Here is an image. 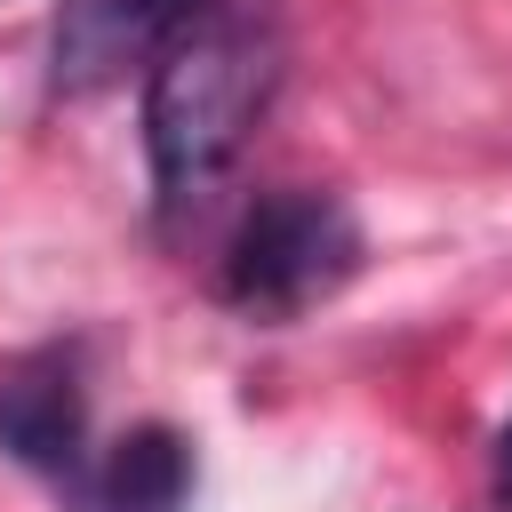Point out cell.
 Here are the masks:
<instances>
[{"label": "cell", "instance_id": "obj_1", "mask_svg": "<svg viewBox=\"0 0 512 512\" xmlns=\"http://www.w3.org/2000/svg\"><path fill=\"white\" fill-rule=\"evenodd\" d=\"M272 88H280V32L240 0H216L192 32L160 48V64L144 72V168L168 232L192 224L240 168Z\"/></svg>", "mask_w": 512, "mask_h": 512}, {"label": "cell", "instance_id": "obj_2", "mask_svg": "<svg viewBox=\"0 0 512 512\" xmlns=\"http://www.w3.org/2000/svg\"><path fill=\"white\" fill-rule=\"evenodd\" d=\"M360 248L368 240H360V216L344 192L288 184V192H264L232 224L224 264H216V296L240 320H296L360 272Z\"/></svg>", "mask_w": 512, "mask_h": 512}, {"label": "cell", "instance_id": "obj_3", "mask_svg": "<svg viewBox=\"0 0 512 512\" xmlns=\"http://www.w3.org/2000/svg\"><path fill=\"white\" fill-rule=\"evenodd\" d=\"M216 0H64L48 24V88L104 96L128 72H152L176 32H192Z\"/></svg>", "mask_w": 512, "mask_h": 512}, {"label": "cell", "instance_id": "obj_4", "mask_svg": "<svg viewBox=\"0 0 512 512\" xmlns=\"http://www.w3.org/2000/svg\"><path fill=\"white\" fill-rule=\"evenodd\" d=\"M0 448L56 488L88 472V384L72 344H40L0 368Z\"/></svg>", "mask_w": 512, "mask_h": 512}, {"label": "cell", "instance_id": "obj_5", "mask_svg": "<svg viewBox=\"0 0 512 512\" xmlns=\"http://www.w3.org/2000/svg\"><path fill=\"white\" fill-rule=\"evenodd\" d=\"M192 480H200L192 440L176 424H136L104 456H88V472L64 496H72V512H184Z\"/></svg>", "mask_w": 512, "mask_h": 512}, {"label": "cell", "instance_id": "obj_6", "mask_svg": "<svg viewBox=\"0 0 512 512\" xmlns=\"http://www.w3.org/2000/svg\"><path fill=\"white\" fill-rule=\"evenodd\" d=\"M496 512H512V416L496 432Z\"/></svg>", "mask_w": 512, "mask_h": 512}]
</instances>
